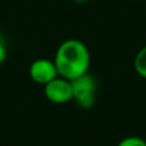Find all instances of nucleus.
I'll return each instance as SVG.
<instances>
[{"mask_svg":"<svg viewBox=\"0 0 146 146\" xmlns=\"http://www.w3.org/2000/svg\"><path fill=\"white\" fill-rule=\"evenodd\" d=\"M28 72H30L31 80L35 81L38 85H46L48 82H50L51 80L59 76L54 60L46 58H40L33 60L31 63Z\"/></svg>","mask_w":146,"mask_h":146,"instance_id":"20e7f679","label":"nucleus"},{"mask_svg":"<svg viewBox=\"0 0 146 146\" xmlns=\"http://www.w3.org/2000/svg\"><path fill=\"white\" fill-rule=\"evenodd\" d=\"M44 95L53 104H67L73 99L72 83L60 76L44 85Z\"/></svg>","mask_w":146,"mask_h":146,"instance_id":"7ed1b4c3","label":"nucleus"},{"mask_svg":"<svg viewBox=\"0 0 146 146\" xmlns=\"http://www.w3.org/2000/svg\"><path fill=\"white\" fill-rule=\"evenodd\" d=\"M133 68L140 77L146 80V45L137 51L133 60Z\"/></svg>","mask_w":146,"mask_h":146,"instance_id":"39448f33","label":"nucleus"},{"mask_svg":"<svg viewBox=\"0 0 146 146\" xmlns=\"http://www.w3.org/2000/svg\"><path fill=\"white\" fill-rule=\"evenodd\" d=\"M73 99L72 100L81 109H91L96 103V92H98V81L92 74L85 73L80 77L71 81Z\"/></svg>","mask_w":146,"mask_h":146,"instance_id":"f03ea898","label":"nucleus"},{"mask_svg":"<svg viewBox=\"0 0 146 146\" xmlns=\"http://www.w3.org/2000/svg\"><path fill=\"white\" fill-rule=\"evenodd\" d=\"M58 74L72 81L85 74L90 69V50L81 40L69 38L58 46L54 56Z\"/></svg>","mask_w":146,"mask_h":146,"instance_id":"f257e3e1","label":"nucleus"},{"mask_svg":"<svg viewBox=\"0 0 146 146\" xmlns=\"http://www.w3.org/2000/svg\"><path fill=\"white\" fill-rule=\"evenodd\" d=\"M117 146H146V140L140 136H127L122 139Z\"/></svg>","mask_w":146,"mask_h":146,"instance_id":"423d86ee","label":"nucleus"},{"mask_svg":"<svg viewBox=\"0 0 146 146\" xmlns=\"http://www.w3.org/2000/svg\"><path fill=\"white\" fill-rule=\"evenodd\" d=\"M74 3H78V4H82V3H87L90 1V0H73Z\"/></svg>","mask_w":146,"mask_h":146,"instance_id":"6e6552de","label":"nucleus"},{"mask_svg":"<svg viewBox=\"0 0 146 146\" xmlns=\"http://www.w3.org/2000/svg\"><path fill=\"white\" fill-rule=\"evenodd\" d=\"M7 59V48H5V44L3 41V37L0 36V64H3Z\"/></svg>","mask_w":146,"mask_h":146,"instance_id":"0eeeda50","label":"nucleus"}]
</instances>
